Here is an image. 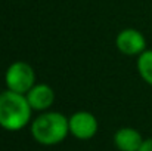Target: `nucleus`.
Instances as JSON below:
<instances>
[{
  "label": "nucleus",
  "instance_id": "obj_1",
  "mask_svg": "<svg viewBox=\"0 0 152 151\" xmlns=\"http://www.w3.org/2000/svg\"><path fill=\"white\" fill-rule=\"evenodd\" d=\"M31 114L33 108L24 94L9 89L0 92V127L18 132L30 123Z\"/></svg>",
  "mask_w": 152,
  "mask_h": 151
},
{
  "label": "nucleus",
  "instance_id": "obj_2",
  "mask_svg": "<svg viewBox=\"0 0 152 151\" xmlns=\"http://www.w3.org/2000/svg\"><path fill=\"white\" fill-rule=\"evenodd\" d=\"M69 135L68 117L59 111H42L31 123V136L45 147L61 144Z\"/></svg>",
  "mask_w": 152,
  "mask_h": 151
},
{
  "label": "nucleus",
  "instance_id": "obj_3",
  "mask_svg": "<svg viewBox=\"0 0 152 151\" xmlns=\"http://www.w3.org/2000/svg\"><path fill=\"white\" fill-rule=\"evenodd\" d=\"M4 83L9 91L25 95L36 85L34 68L24 61H15L4 73Z\"/></svg>",
  "mask_w": 152,
  "mask_h": 151
},
{
  "label": "nucleus",
  "instance_id": "obj_4",
  "mask_svg": "<svg viewBox=\"0 0 152 151\" xmlns=\"http://www.w3.org/2000/svg\"><path fill=\"white\" fill-rule=\"evenodd\" d=\"M68 123H69V133L80 141L92 139L99 129L98 119L95 117V114L89 111L74 113L72 116L68 117Z\"/></svg>",
  "mask_w": 152,
  "mask_h": 151
},
{
  "label": "nucleus",
  "instance_id": "obj_5",
  "mask_svg": "<svg viewBox=\"0 0 152 151\" xmlns=\"http://www.w3.org/2000/svg\"><path fill=\"white\" fill-rule=\"evenodd\" d=\"M115 46L124 55H129V56L137 55L139 56L143 50H146V39L139 30L126 28L117 34Z\"/></svg>",
  "mask_w": 152,
  "mask_h": 151
},
{
  "label": "nucleus",
  "instance_id": "obj_6",
  "mask_svg": "<svg viewBox=\"0 0 152 151\" xmlns=\"http://www.w3.org/2000/svg\"><path fill=\"white\" fill-rule=\"evenodd\" d=\"M27 99L30 102L33 111H48L55 102V92L46 83H36L27 94Z\"/></svg>",
  "mask_w": 152,
  "mask_h": 151
},
{
  "label": "nucleus",
  "instance_id": "obj_7",
  "mask_svg": "<svg viewBox=\"0 0 152 151\" xmlns=\"http://www.w3.org/2000/svg\"><path fill=\"white\" fill-rule=\"evenodd\" d=\"M143 141L142 133L133 127H121L114 133V145L118 151H139Z\"/></svg>",
  "mask_w": 152,
  "mask_h": 151
},
{
  "label": "nucleus",
  "instance_id": "obj_8",
  "mask_svg": "<svg viewBox=\"0 0 152 151\" xmlns=\"http://www.w3.org/2000/svg\"><path fill=\"white\" fill-rule=\"evenodd\" d=\"M137 71L145 83L152 86V49L143 50L137 56Z\"/></svg>",
  "mask_w": 152,
  "mask_h": 151
},
{
  "label": "nucleus",
  "instance_id": "obj_9",
  "mask_svg": "<svg viewBox=\"0 0 152 151\" xmlns=\"http://www.w3.org/2000/svg\"><path fill=\"white\" fill-rule=\"evenodd\" d=\"M139 151H152V138H148L143 141L142 147L139 148Z\"/></svg>",
  "mask_w": 152,
  "mask_h": 151
}]
</instances>
